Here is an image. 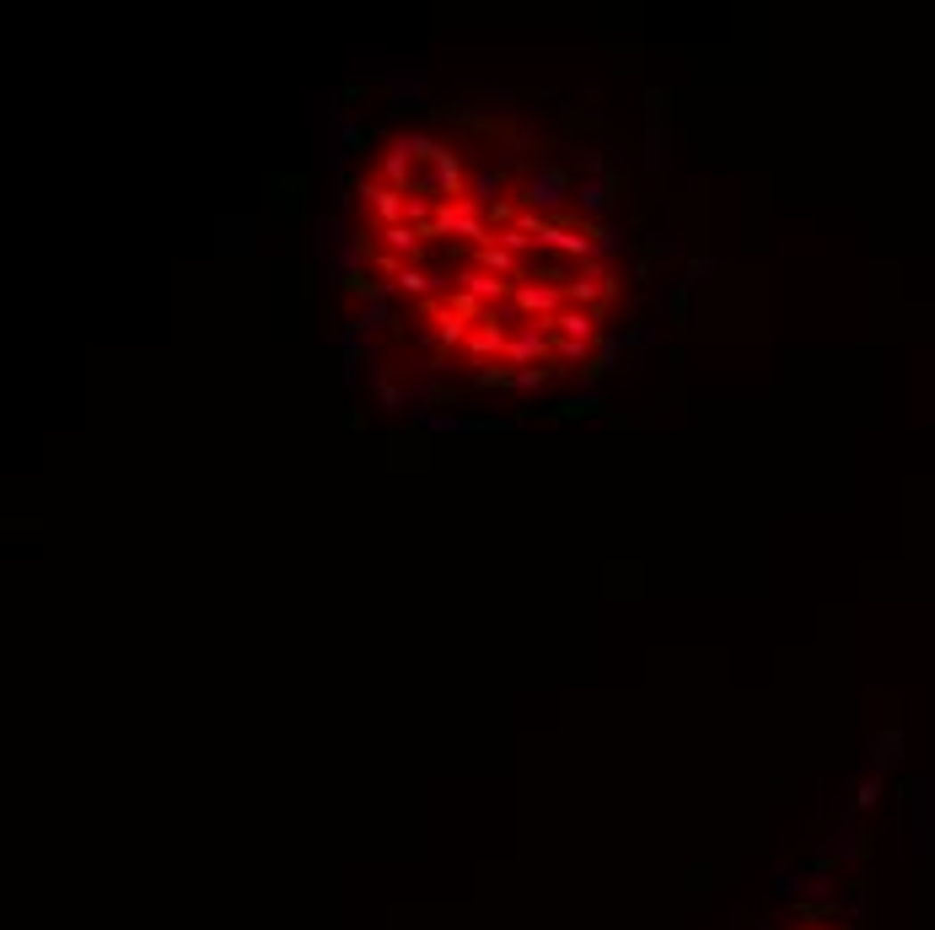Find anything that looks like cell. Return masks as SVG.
<instances>
[{
    "mask_svg": "<svg viewBox=\"0 0 935 930\" xmlns=\"http://www.w3.org/2000/svg\"><path fill=\"white\" fill-rule=\"evenodd\" d=\"M565 189H570V178H565L559 167H543V173H533V184H527V205L554 210V205L565 200Z\"/></svg>",
    "mask_w": 935,
    "mask_h": 930,
    "instance_id": "1",
    "label": "cell"
},
{
    "mask_svg": "<svg viewBox=\"0 0 935 930\" xmlns=\"http://www.w3.org/2000/svg\"><path fill=\"white\" fill-rule=\"evenodd\" d=\"M683 318H688V285H678V290H672V323L683 329Z\"/></svg>",
    "mask_w": 935,
    "mask_h": 930,
    "instance_id": "2",
    "label": "cell"
},
{
    "mask_svg": "<svg viewBox=\"0 0 935 930\" xmlns=\"http://www.w3.org/2000/svg\"><path fill=\"white\" fill-rule=\"evenodd\" d=\"M704 274H710V258H688V280H683V285H699Z\"/></svg>",
    "mask_w": 935,
    "mask_h": 930,
    "instance_id": "3",
    "label": "cell"
}]
</instances>
